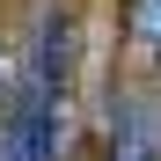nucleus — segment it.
<instances>
[{
	"label": "nucleus",
	"mask_w": 161,
	"mask_h": 161,
	"mask_svg": "<svg viewBox=\"0 0 161 161\" xmlns=\"http://www.w3.org/2000/svg\"><path fill=\"white\" fill-rule=\"evenodd\" d=\"M110 161H161V103H125Z\"/></svg>",
	"instance_id": "f257e3e1"
},
{
	"label": "nucleus",
	"mask_w": 161,
	"mask_h": 161,
	"mask_svg": "<svg viewBox=\"0 0 161 161\" xmlns=\"http://www.w3.org/2000/svg\"><path fill=\"white\" fill-rule=\"evenodd\" d=\"M132 30H139V44H147V51H161V0H147V8H139V22H132Z\"/></svg>",
	"instance_id": "f03ea898"
}]
</instances>
